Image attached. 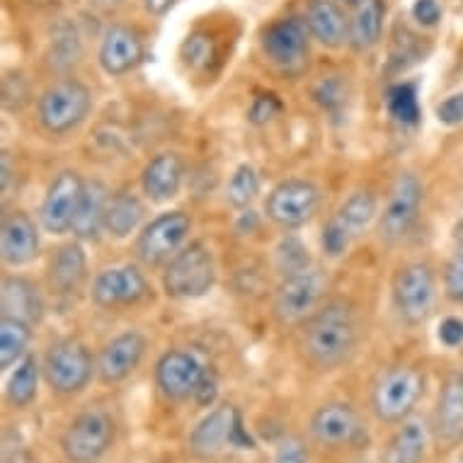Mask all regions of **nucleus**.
Returning a JSON list of instances; mask_svg holds the SVG:
<instances>
[{"mask_svg":"<svg viewBox=\"0 0 463 463\" xmlns=\"http://www.w3.org/2000/svg\"><path fill=\"white\" fill-rule=\"evenodd\" d=\"M308 432L320 447L342 449L364 437V425L350 402H326L311 415Z\"/></svg>","mask_w":463,"mask_h":463,"instance_id":"obj_17","label":"nucleus"},{"mask_svg":"<svg viewBox=\"0 0 463 463\" xmlns=\"http://www.w3.org/2000/svg\"><path fill=\"white\" fill-rule=\"evenodd\" d=\"M144 221V204L134 192H117L107 204L105 231L112 238H129Z\"/></svg>","mask_w":463,"mask_h":463,"instance_id":"obj_30","label":"nucleus"},{"mask_svg":"<svg viewBox=\"0 0 463 463\" xmlns=\"http://www.w3.org/2000/svg\"><path fill=\"white\" fill-rule=\"evenodd\" d=\"M262 52L267 61L284 76H301L308 69L311 56V32L306 27L304 17H287L269 24L262 32Z\"/></svg>","mask_w":463,"mask_h":463,"instance_id":"obj_8","label":"nucleus"},{"mask_svg":"<svg viewBox=\"0 0 463 463\" xmlns=\"http://www.w3.org/2000/svg\"><path fill=\"white\" fill-rule=\"evenodd\" d=\"M109 192L102 183H85L83 199L78 206L76 221H73V236L78 241H98L99 233L105 231L107 204H109Z\"/></svg>","mask_w":463,"mask_h":463,"instance_id":"obj_28","label":"nucleus"},{"mask_svg":"<svg viewBox=\"0 0 463 463\" xmlns=\"http://www.w3.org/2000/svg\"><path fill=\"white\" fill-rule=\"evenodd\" d=\"M213 395H216V379H213V373L209 372L204 376V381H202V386H199L197 401L202 402V405H206V402H213Z\"/></svg>","mask_w":463,"mask_h":463,"instance_id":"obj_45","label":"nucleus"},{"mask_svg":"<svg viewBox=\"0 0 463 463\" xmlns=\"http://www.w3.org/2000/svg\"><path fill=\"white\" fill-rule=\"evenodd\" d=\"M192 233L190 213L165 212L148 221L137 238V258L148 267H165L187 245Z\"/></svg>","mask_w":463,"mask_h":463,"instance_id":"obj_12","label":"nucleus"},{"mask_svg":"<svg viewBox=\"0 0 463 463\" xmlns=\"http://www.w3.org/2000/svg\"><path fill=\"white\" fill-rule=\"evenodd\" d=\"M184 183V158L175 151H163L146 163L141 173V190L151 202L163 204L175 199Z\"/></svg>","mask_w":463,"mask_h":463,"instance_id":"obj_22","label":"nucleus"},{"mask_svg":"<svg viewBox=\"0 0 463 463\" xmlns=\"http://www.w3.org/2000/svg\"><path fill=\"white\" fill-rule=\"evenodd\" d=\"M30 323L15 318H0V369L8 372L23 357H27V347L32 340Z\"/></svg>","mask_w":463,"mask_h":463,"instance_id":"obj_32","label":"nucleus"},{"mask_svg":"<svg viewBox=\"0 0 463 463\" xmlns=\"http://www.w3.org/2000/svg\"><path fill=\"white\" fill-rule=\"evenodd\" d=\"M388 112L393 119L402 124H415L420 119V102H418V90L411 83H398L393 85L386 95Z\"/></svg>","mask_w":463,"mask_h":463,"instance_id":"obj_34","label":"nucleus"},{"mask_svg":"<svg viewBox=\"0 0 463 463\" xmlns=\"http://www.w3.org/2000/svg\"><path fill=\"white\" fill-rule=\"evenodd\" d=\"M395 311L408 326H422L437 304V277L427 262H411L393 277Z\"/></svg>","mask_w":463,"mask_h":463,"instance_id":"obj_10","label":"nucleus"},{"mask_svg":"<svg viewBox=\"0 0 463 463\" xmlns=\"http://www.w3.org/2000/svg\"><path fill=\"white\" fill-rule=\"evenodd\" d=\"M148 342L138 330H127L107 342L98 354V379L107 386L122 383L144 362Z\"/></svg>","mask_w":463,"mask_h":463,"instance_id":"obj_18","label":"nucleus"},{"mask_svg":"<svg viewBox=\"0 0 463 463\" xmlns=\"http://www.w3.org/2000/svg\"><path fill=\"white\" fill-rule=\"evenodd\" d=\"M304 23L326 49H340L350 39V23L337 0H308L304 10Z\"/></svg>","mask_w":463,"mask_h":463,"instance_id":"obj_25","label":"nucleus"},{"mask_svg":"<svg viewBox=\"0 0 463 463\" xmlns=\"http://www.w3.org/2000/svg\"><path fill=\"white\" fill-rule=\"evenodd\" d=\"M0 170H3V199H8L10 194V180L15 175V170L10 165L8 153H3V163H0Z\"/></svg>","mask_w":463,"mask_h":463,"instance_id":"obj_46","label":"nucleus"},{"mask_svg":"<svg viewBox=\"0 0 463 463\" xmlns=\"http://www.w3.org/2000/svg\"><path fill=\"white\" fill-rule=\"evenodd\" d=\"M190 454L194 458H213L219 456L226 447L236 449H255V441L250 439V434L243 427L241 412L233 405H216L212 412H206L204 418L199 420L194 430L190 432L187 439Z\"/></svg>","mask_w":463,"mask_h":463,"instance_id":"obj_7","label":"nucleus"},{"mask_svg":"<svg viewBox=\"0 0 463 463\" xmlns=\"http://www.w3.org/2000/svg\"><path fill=\"white\" fill-rule=\"evenodd\" d=\"M318 209L320 190L311 180H304V177H288L277 187H272L265 202L267 219L284 231H298L306 223H311Z\"/></svg>","mask_w":463,"mask_h":463,"instance_id":"obj_13","label":"nucleus"},{"mask_svg":"<svg viewBox=\"0 0 463 463\" xmlns=\"http://www.w3.org/2000/svg\"><path fill=\"white\" fill-rule=\"evenodd\" d=\"M269 105H277L272 95H262V98L255 99V105H252V112H250L252 122H267V119L279 109V107H272V109H269Z\"/></svg>","mask_w":463,"mask_h":463,"instance_id":"obj_44","label":"nucleus"},{"mask_svg":"<svg viewBox=\"0 0 463 463\" xmlns=\"http://www.w3.org/2000/svg\"><path fill=\"white\" fill-rule=\"evenodd\" d=\"M39 362L34 354H27L15 364V372L10 373L8 386H5V398L13 408H30L37 401L39 388Z\"/></svg>","mask_w":463,"mask_h":463,"instance_id":"obj_31","label":"nucleus"},{"mask_svg":"<svg viewBox=\"0 0 463 463\" xmlns=\"http://www.w3.org/2000/svg\"><path fill=\"white\" fill-rule=\"evenodd\" d=\"M216 284V260L212 248L192 241L163 267V291L170 298L190 301L209 294Z\"/></svg>","mask_w":463,"mask_h":463,"instance_id":"obj_2","label":"nucleus"},{"mask_svg":"<svg viewBox=\"0 0 463 463\" xmlns=\"http://www.w3.org/2000/svg\"><path fill=\"white\" fill-rule=\"evenodd\" d=\"M92 109V92L76 78H63L42 92L37 105L39 124L53 137L78 129Z\"/></svg>","mask_w":463,"mask_h":463,"instance_id":"obj_6","label":"nucleus"},{"mask_svg":"<svg viewBox=\"0 0 463 463\" xmlns=\"http://www.w3.org/2000/svg\"><path fill=\"white\" fill-rule=\"evenodd\" d=\"M327 279L318 267H306L301 272L287 274L274 288L272 316L281 327L304 326L323 306Z\"/></svg>","mask_w":463,"mask_h":463,"instance_id":"obj_4","label":"nucleus"},{"mask_svg":"<svg viewBox=\"0 0 463 463\" xmlns=\"http://www.w3.org/2000/svg\"><path fill=\"white\" fill-rule=\"evenodd\" d=\"M350 23L347 44L354 52H369L381 42L386 3L383 0H337Z\"/></svg>","mask_w":463,"mask_h":463,"instance_id":"obj_24","label":"nucleus"},{"mask_svg":"<svg viewBox=\"0 0 463 463\" xmlns=\"http://www.w3.org/2000/svg\"><path fill=\"white\" fill-rule=\"evenodd\" d=\"M0 255L8 267H24L39 255V228L30 213L10 209L0 221Z\"/></svg>","mask_w":463,"mask_h":463,"instance_id":"obj_20","label":"nucleus"},{"mask_svg":"<svg viewBox=\"0 0 463 463\" xmlns=\"http://www.w3.org/2000/svg\"><path fill=\"white\" fill-rule=\"evenodd\" d=\"M432 427L425 420H405L381 451V463H422L432 441Z\"/></svg>","mask_w":463,"mask_h":463,"instance_id":"obj_27","label":"nucleus"},{"mask_svg":"<svg viewBox=\"0 0 463 463\" xmlns=\"http://www.w3.org/2000/svg\"><path fill=\"white\" fill-rule=\"evenodd\" d=\"M274 265H277L281 277H287V274L301 272L306 267H311V258H308V250L298 238H284L274 250Z\"/></svg>","mask_w":463,"mask_h":463,"instance_id":"obj_36","label":"nucleus"},{"mask_svg":"<svg viewBox=\"0 0 463 463\" xmlns=\"http://www.w3.org/2000/svg\"><path fill=\"white\" fill-rule=\"evenodd\" d=\"M320 245H323V252L327 258H340L347 252V248L352 245V238L342 231L333 219L327 221L326 228H323V236H320Z\"/></svg>","mask_w":463,"mask_h":463,"instance_id":"obj_38","label":"nucleus"},{"mask_svg":"<svg viewBox=\"0 0 463 463\" xmlns=\"http://www.w3.org/2000/svg\"><path fill=\"white\" fill-rule=\"evenodd\" d=\"M144 3L148 13H153V15H163V13L175 3V0H144Z\"/></svg>","mask_w":463,"mask_h":463,"instance_id":"obj_47","label":"nucleus"},{"mask_svg":"<svg viewBox=\"0 0 463 463\" xmlns=\"http://www.w3.org/2000/svg\"><path fill=\"white\" fill-rule=\"evenodd\" d=\"M439 340L447 345V347H461L463 345V320L456 318V316H449L444 318V323L439 326Z\"/></svg>","mask_w":463,"mask_h":463,"instance_id":"obj_42","label":"nucleus"},{"mask_svg":"<svg viewBox=\"0 0 463 463\" xmlns=\"http://www.w3.org/2000/svg\"><path fill=\"white\" fill-rule=\"evenodd\" d=\"M342 98H345V92H342L340 80H323L318 85V90H316V99H318L323 107H333L335 102L340 105Z\"/></svg>","mask_w":463,"mask_h":463,"instance_id":"obj_43","label":"nucleus"},{"mask_svg":"<svg viewBox=\"0 0 463 463\" xmlns=\"http://www.w3.org/2000/svg\"><path fill=\"white\" fill-rule=\"evenodd\" d=\"M85 277H88V258H85L80 241L76 238L71 243L59 245L46 267V281H49L52 294L73 297L83 287Z\"/></svg>","mask_w":463,"mask_h":463,"instance_id":"obj_23","label":"nucleus"},{"mask_svg":"<svg viewBox=\"0 0 463 463\" xmlns=\"http://www.w3.org/2000/svg\"><path fill=\"white\" fill-rule=\"evenodd\" d=\"M114 441V420L99 408H88L71 420L61 434V451L71 463H98Z\"/></svg>","mask_w":463,"mask_h":463,"instance_id":"obj_9","label":"nucleus"},{"mask_svg":"<svg viewBox=\"0 0 463 463\" xmlns=\"http://www.w3.org/2000/svg\"><path fill=\"white\" fill-rule=\"evenodd\" d=\"M274 463H311V458L304 441L298 437H287L274 454Z\"/></svg>","mask_w":463,"mask_h":463,"instance_id":"obj_39","label":"nucleus"},{"mask_svg":"<svg viewBox=\"0 0 463 463\" xmlns=\"http://www.w3.org/2000/svg\"><path fill=\"white\" fill-rule=\"evenodd\" d=\"M422 202H425V187H422L418 175L401 173L395 177L391 192H388L386 204H383V212L379 213V223H376L381 241L398 243L401 238L408 236L415 226V221H418Z\"/></svg>","mask_w":463,"mask_h":463,"instance_id":"obj_11","label":"nucleus"},{"mask_svg":"<svg viewBox=\"0 0 463 463\" xmlns=\"http://www.w3.org/2000/svg\"><path fill=\"white\" fill-rule=\"evenodd\" d=\"M260 194V173L250 163H243L233 170V175L226 184L228 204L236 209H248Z\"/></svg>","mask_w":463,"mask_h":463,"instance_id":"obj_33","label":"nucleus"},{"mask_svg":"<svg viewBox=\"0 0 463 463\" xmlns=\"http://www.w3.org/2000/svg\"><path fill=\"white\" fill-rule=\"evenodd\" d=\"M359 345L357 313L347 301L333 298L301 326V352L320 372L347 364Z\"/></svg>","mask_w":463,"mask_h":463,"instance_id":"obj_1","label":"nucleus"},{"mask_svg":"<svg viewBox=\"0 0 463 463\" xmlns=\"http://www.w3.org/2000/svg\"><path fill=\"white\" fill-rule=\"evenodd\" d=\"M144 42L138 37L137 30H131L127 24H112L107 27L99 42L98 61L107 76H127L144 61Z\"/></svg>","mask_w":463,"mask_h":463,"instance_id":"obj_21","label":"nucleus"},{"mask_svg":"<svg viewBox=\"0 0 463 463\" xmlns=\"http://www.w3.org/2000/svg\"><path fill=\"white\" fill-rule=\"evenodd\" d=\"M461 463H463V461H461Z\"/></svg>","mask_w":463,"mask_h":463,"instance_id":"obj_49","label":"nucleus"},{"mask_svg":"<svg viewBox=\"0 0 463 463\" xmlns=\"http://www.w3.org/2000/svg\"><path fill=\"white\" fill-rule=\"evenodd\" d=\"M444 294L449 301L463 304V221L456 226L454 250L444 269Z\"/></svg>","mask_w":463,"mask_h":463,"instance_id":"obj_35","label":"nucleus"},{"mask_svg":"<svg viewBox=\"0 0 463 463\" xmlns=\"http://www.w3.org/2000/svg\"><path fill=\"white\" fill-rule=\"evenodd\" d=\"M95 5H99V8H114V5H119V3H124V0H92Z\"/></svg>","mask_w":463,"mask_h":463,"instance_id":"obj_48","label":"nucleus"},{"mask_svg":"<svg viewBox=\"0 0 463 463\" xmlns=\"http://www.w3.org/2000/svg\"><path fill=\"white\" fill-rule=\"evenodd\" d=\"M412 17H415L422 27H434V24H439V0H415V5H412Z\"/></svg>","mask_w":463,"mask_h":463,"instance_id":"obj_41","label":"nucleus"},{"mask_svg":"<svg viewBox=\"0 0 463 463\" xmlns=\"http://www.w3.org/2000/svg\"><path fill=\"white\" fill-rule=\"evenodd\" d=\"M213 39L204 32H194L190 37L184 39L183 44V61L194 71H204L209 63L213 61Z\"/></svg>","mask_w":463,"mask_h":463,"instance_id":"obj_37","label":"nucleus"},{"mask_svg":"<svg viewBox=\"0 0 463 463\" xmlns=\"http://www.w3.org/2000/svg\"><path fill=\"white\" fill-rule=\"evenodd\" d=\"M376 216H379L376 194L372 190H357L342 202L340 209L333 213V221L354 241L372 226Z\"/></svg>","mask_w":463,"mask_h":463,"instance_id":"obj_29","label":"nucleus"},{"mask_svg":"<svg viewBox=\"0 0 463 463\" xmlns=\"http://www.w3.org/2000/svg\"><path fill=\"white\" fill-rule=\"evenodd\" d=\"M151 297V284L134 265L107 267L95 274L90 287L92 304L99 308H127Z\"/></svg>","mask_w":463,"mask_h":463,"instance_id":"obj_15","label":"nucleus"},{"mask_svg":"<svg viewBox=\"0 0 463 463\" xmlns=\"http://www.w3.org/2000/svg\"><path fill=\"white\" fill-rule=\"evenodd\" d=\"M83 192L85 183L76 170H61L53 177L44 194V202H42V209H39V223L46 233L63 236V233L73 231V221H76Z\"/></svg>","mask_w":463,"mask_h":463,"instance_id":"obj_14","label":"nucleus"},{"mask_svg":"<svg viewBox=\"0 0 463 463\" xmlns=\"http://www.w3.org/2000/svg\"><path fill=\"white\" fill-rule=\"evenodd\" d=\"M437 117H439L441 124L447 127H456V124L463 122V92H456V95H449L437 105Z\"/></svg>","mask_w":463,"mask_h":463,"instance_id":"obj_40","label":"nucleus"},{"mask_svg":"<svg viewBox=\"0 0 463 463\" xmlns=\"http://www.w3.org/2000/svg\"><path fill=\"white\" fill-rule=\"evenodd\" d=\"M44 379L53 393L76 395L88 388L98 373V359L76 337H63L49 345L42 364Z\"/></svg>","mask_w":463,"mask_h":463,"instance_id":"obj_5","label":"nucleus"},{"mask_svg":"<svg viewBox=\"0 0 463 463\" xmlns=\"http://www.w3.org/2000/svg\"><path fill=\"white\" fill-rule=\"evenodd\" d=\"M432 434L444 449L463 444V369L451 372L441 383L434 405Z\"/></svg>","mask_w":463,"mask_h":463,"instance_id":"obj_19","label":"nucleus"},{"mask_svg":"<svg viewBox=\"0 0 463 463\" xmlns=\"http://www.w3.org/2000/svg\"><path fill=\"white\" fill-rule=\"evenodd\" d=\"M204 362L190 350H167L156 362V383L170 401H187L197 395L206 376Z\"/></svg>","mask_w":463,"mask_h":463,"instance_id":"obj_16","label":"nucleus"},{"mask_svg":"<svg viewBox=\"0 0 463 463\" xmlns=\"http://www.w3.org/2000/svg\"><path fill=\"white\" fill-rule=\"evenodd\" d=\"M425 393V376L412 366H388L373 381L372 411L386 425H401L411 418Z\"/></svg>","mask_w":463,"mask_h":463,"instance_id":"obj_3","label":"nucleus"},{"mask_svg":"<svg viewBox=\"0 0 463 463\" xmlns=\"http://www.w3.org/2000/svg\"><path fill=\"white\" fill-rule=\"evenodd\" d=\"M44 316V301L34 281L17 274H5L0 284V318H15L37 326Z\"/></svg>","mask_w":463,"mask_h":463,"instance_id":"obj_26","label":"nucleus"}]
</instances>
